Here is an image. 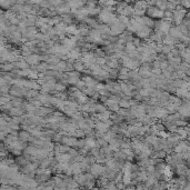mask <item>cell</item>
Listing matches in <instances>:
<instances>
[{"instance_id": "6da1fadb", "label": "cell", "mask_w": 190, "mask_h": 190, "mask_svg": "<svg viewBox=\"0 0 190 190\" xmlns=\"http://www.w3.org/2000/svg\"><path fill=\"white\" fill-rule=\"evenodd\" d=\"M147 13L151 18H163L165 17V11L158 9V8H147Z\"/></svg>"}, {"instance_id": "7a4b0ae2", "label": "cell", "mask_w": 190, "mask_h": 190, "mask_svg": "<svg viewBox=\"0 0 190 190\" xmlns=\"http://www.w3.org/2000/svg\"><path fill=\"white\" fill-rule=\"evenodd\" d=\"M124 28H126V26H124V24H122L120 21H118V22H116V24H112L111 34H121V32L124 31Z\"/></svg>"}, {"instance_id": "3957f363", "label": "cell", "mask_w": 190, "mask_h": 190, "mask_svg": "<svg viewBox=\"0 0 190 190\" xmlns=\"http://www.w3.org/2000/svg\"><path fill=\"white\" fill-rule=\"evenodd\" d=\"M90 171L93 176H99L105 172V168H103V166H100V165H92Z\"/></svg>"}, {"instance_id": "277c9868", "label": "cell", "mask_w": 190, "mask_h": 190, "mask_svg": "<svg viewBox=\"0 0 190 190\" xmlns=\"http://www.w3.org/2000/svg\"><path fill=\"white\" fill-rule=\"evenodd\" d=\"M40 60H41V57H39L38 55H31L26 58V62L28 65H37V63H39Z\"/></svg>"}, {"instance_id": "5b68a950", "label": "cell", "mask_w": 190, "mask_h": 190, "mask_svg": "<svg viewBox=\"0 0 190 190\" xmlns=\"http://www.w3.org/2000/svg\"><path fill=\"white\" fill-rule=\"evenodd\" d=\"M86 141V147H87V148H96V147H97V141H96L95 139L93 138H87L85 140Z\"/></svg>"}, {"instance_id": "8992f818", "label": "cell", "mask_w": 190, "mask_h": 190, "mask_svg": "<svg viewBox=\"0 0 190 190\" xmlns=\"http://www.w3.org/2000/svg\"><path fill=\"white\" fill-rule=\"evenodd\" d=\"M132 105V101H127L124 99H121L119 101V107H121L122 109H126V108H129Z\"/></svg>"}, {"instance_id": "52a82bcc", "label": "cell", "mask_w": 190, "mask_h": 190, "mask_svg": "<svg viewBox=\"0 0 190 190\" xmlns=\"http://www.w3.org/2000/svg\"><path fill=\"white\" fill-rule=\"evenodd\" d=\"M13 65H15V66H17L18 68L24 69V70L28 69V63L26 62V61H17V63H13Z\"/></svg>"}, {"instance_id": "ba28073f", "label": "cell", "mask_w": 190, "mask_h": 190, "mask_svg": "<svg viewBox=\"0 0 190 190\" xmlns=\"http://www.w3.org/2000/svg\"><path fill=\"white\" fill-rule=\"evenodd\" d=\"M19 138L21 139L22 141H27L28 139H29V134L26 132V131H21L19 134Z\"/></svg>"}, {"instance_id": "9c48e42d", "label": "cell", "mask_w": 190, "mask_h": 190, "mask_svg": "<svg viewBox=\"0 0 190 190\" xmlns=\"http://www.w3.org/2000/svg\"><path fill=\"white\" fill-rule=\"evenodd\" d=\"M73 67L77 69V71H82L83 70V62L78 61V62H76L75 65H73Z\"/></svg>"}, {"instance_id": "30bf717a", "label": "cell", "mask_w": 190, "mask_h": 190, "mask_svg": "<svg viewBox=\"0 0 190 190\" xmlns=\"http://www.w3.org/2000/svg\"><path fill=\"white\" fill-rule=\"evenodd\" d=\"M54 88L56 89L57 91H63V90H65V86L60 85V83H56V85L54 86Z\"/></svg>"}, {"instance_id": "8fae6325", "label": "cell", "mask_w": 190, "mask_h": 190, "mask_svg": "<svg viewBox=\"0 0 190 190\" xmlns=\"http://www.w3.org/2000/svg\"><path fill=\"white\" fill-rule=\"evenodd\" d=\"M180 5L183 7V9H188V8H190V1H185V3H180Z\"/></svg>"}, {"instance_id": "7c38bea8", "label": "cell", "mask_w": 190, "mask_h": 190, "mask_svg": "<svg viewBox=\"0 0 190 190\" xmlns=\"http://www.w3.org/2000/svg\"><path fill=\"white\" fill-rule=\"evenodd\" d=\"M138 190H141V187H139V188H138Z\"/></svg>"}, {"instance_id": "4fadbf2b", "label": "cell", "mask_w": 190, "mask_h": 190, "mask_svg": "<svg viewBox=\"0 0 190 190\" xmlns=\"http://www.w3.org/2000/svg\"><path fill=\"white\" fill-rule=\"evenodd\" d=\"M71 190H78V188H76V189H71Z\"/></svg>"}]
</instances>
